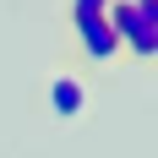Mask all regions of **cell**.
Segmentation results:
<instances>
[{"mask_svg": "<svg viewBox=\"0 0 158 158\" xmlns=\"http://www.w3.org/2000/svg\"><path fill=\"white\" fill-rule=\"evenodd\" d=\"M87 98H93V87H87V77L77 65H55L44 77V109L55 120H82L87 114Z\"/></svg>", "mask_w": 158, "mask_h": 158, "instance_id": "cell-3", "label": "cell"}, {"mask_svg": "<svg viewBox=\"0 0 158 158\" xmlns=\"http://www.w3.org/2000/svg\"><path fill=\"white\" fill-rule=\"evenodd\" d=\"M71 33H77L82 44V60L87 65H120L126 55H120V38H114L109 16H104V0H71Z\"/></svg>", "mask_w": 158, "mask_h": 158, "instance_id": "cell-2", "label": "cell"}, {"mask_svg": "<svg viewBox=\"0 0 158 158\" xmlns=\"http://www.w3.org/2000/svg\"><path fill=\"white\" fill-rule=\"evenodd\" d=\"M153 65H158V38H153Z\"/></svg>", "mask_w": 158, "mask_h": 158, "instance_id": "cell-4", "label": "cell"}, {"mask_svg": "<svg viewBox=\"0 0 158 158\" xmlns=\"http://www.w3.org/2000/svg\"><path fill=\"white\" fill-rule=\"evenodd\" d=\"M104 16H109L114 38H120V55H126V60H147V65H153L158 0H104Z\"/></svg>", "mask_w": 158, "mask_h": 158, "instance_id": "cell-1", "label": "cell"}]
</instances>
